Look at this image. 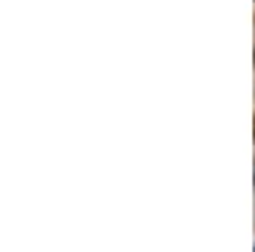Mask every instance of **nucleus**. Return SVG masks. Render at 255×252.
<instances>
[{
	"mask_svg": "<svg viewBox=\"0 0 255 252\" xmlns=\"http://www.w3.org/2000/svg\"><path fill=\"white\" fill-rule=\"evenodd\" d=\"M253 183H255V161H253Z\"/></svg>",
	"mask_w": 255,
	"mask_h": 252,
	"instance_id": "obj_1",
	"label": "nucleus"
}]
</instances>
